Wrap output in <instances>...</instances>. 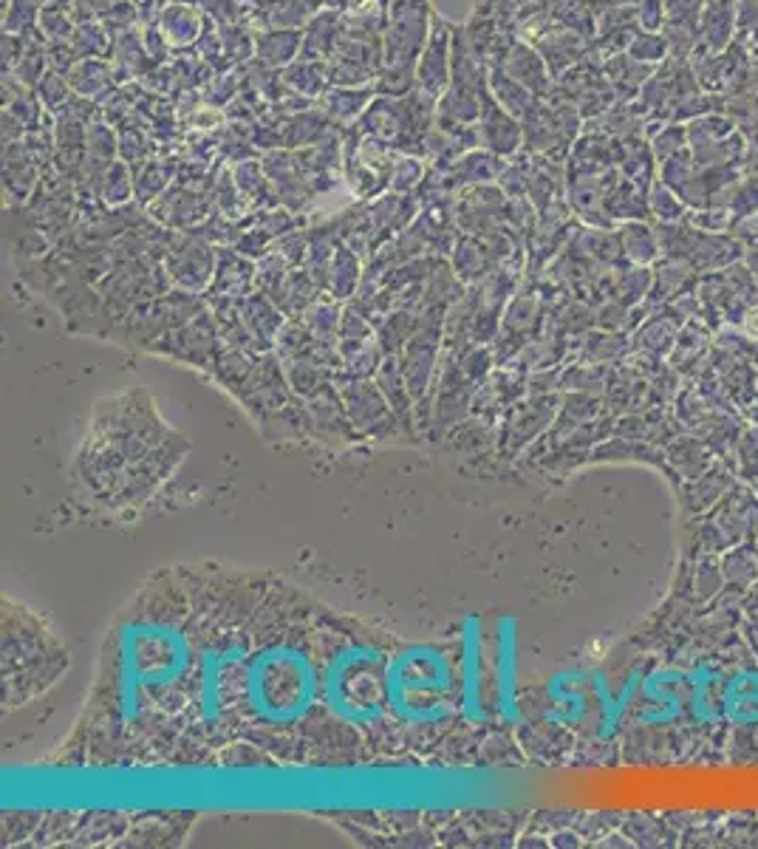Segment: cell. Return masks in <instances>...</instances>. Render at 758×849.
<instances>
[{"mask_svg": "<svg viewBox=\"0 0 758 849\" xmlns=\"http://www.w3.org/2000/svg\"><path fill=\"white\" fill-rule=\"evenodd\" d=\"M388 708L397 725L436 728L456 714L453 657L438 646H411L385 666Z\"/></svg>", "mask_w": 758, "mask_h": 849, "instance_id": "cell-1", "label": "cell"}, {"mask_svg": "<svg viewBox=\"0 0 758 849\" xmlns=\"http://www.w3.org/2000/svg\"><path fill=\"white\" fill-rule=\"evenodd\" d=\"M450 63H453V46L450 35H447V26L442 21H436V26L431 28V37L424 43L422 60L417 65V83L419 91L431 94V97H442L450 83Z\"/></svg>", "mask_w": 758, "mask_h": 849, "instance_id": "cell-2", "label": "cell"}, {"mask_svg": "<svg viewBox=\"0 0 758 849\" xmlns=\"http://www.w3.org/2000/svg\"><path fill=\"white\" fill-rule=\"evenodd\" d=\"M731 476L733 474L727 465H713L708 467L702 476L690 479L688 490H685V499H682L685 507H688L690 513H702L710 504H717L719 499H724V490H731Z\"/></svg>", "mask_w": 758, "mask_h": 849, "instance_id": "cell-3", "label": "cell"}, {"mask_svg": "<svg viewBox=\"0 0 758 849\" xmlns=\"http://www.w3.org/2000/svg\"><path fill=\"white\" fill-rule=\"evenodd\" d=\"M669 462L676 467V476L685 481L702 476L713 462V447L699 437H676L669 447Z\"/></svg>", "mask_w": 758, "mask_h": 849, "instance_id": "cell-4", "label": "cell"}, {"mask_svg": "<svg viewBox=\"0 0 758 849\" xmlns=\"http://www.w3.org/2000/svg\"><path fill=\"white\" fill-rule=\"evenodd\" d=\"M479 140L484 142L495 156L509 154L515 145V131L507 122V117H504V108L502 105H495L490 97L479 117Z\"/></svg>", "mask_w": 758, "mask_h": 849, "instance_id": "cell-5", "label": "cell"}, {"mask_svg": "<svg viewBox=\"0 0 758 849\" xmlns=\"http://www.w3.org/2000/svg\"><path fill=\"white\" fill-rule=\"evenodd\" d=\"M198 14L188 7H168L161 12L159 32L165 35V40L173 43V46H184V43H193L198 37Z\"/></svg>", "mask_w": 758, "mask_h": 849, "instance_id": "cell-6", "label": "cell"}, {"mask_svg": "<svg viewBox=\"0 0 758 849\" xmlns=\"http://www.w3.org/2000/svg\"><path fill=\"white\" fill-rule=\"evenodd\" d=\"M300 32H269L257 37V57L266 65H286L300 51Z\"/></svg>", "mask_w": 758, "mask_h": 849, "instance_id": "cell-7", "label": "cell"}, {"mask_svg": "<svg viewBox=\"0 0 758 849\" xmlns=\"http://www.w3.org/2000/svg\"><path fill=\"white\" fill-rule=\"evenodd\" d=\"M365 103H371V88H335L323 99V108H326L328 119L348 122V119H354L357 113H362Z\"/></svg>", "mask_w": 758, "mask_h": 849, "instance_id": "cell-8", "label": "cell"}, {"mask_svg": "<svg viewBox=\"0 0 758 849\" xmlns=\"http://www.w3.org/2000/svg\"><path fill=\"white\" fill-rule=\"evenodd\" d=\"M312 32H317V37H309L303 46L306 49H300V55L303 57H323L326 51L337 49V35H340V23H337V14L335 12H326L321 14V17H314L312 21Z\"/></svg>", "mask_w": 758, "mask_h": 849, "instance_id": "cell-9", "label": "cell"}, {"mask_svg": "<svg viewBox=\"0 0 758 849\" xmlns=\"http://www.w3.org/2000/svg\"><path fill=\"white\" fill-rule=\"evenodd\" d=\"M326 77H328V71H323V65H292L289 71H284V80L289 85H292L298 94H309V97H314V94H321L323 85H326Z\"/></svg>", "mask_w": 758, "mask_h": 849, "instance_id": "cell-10", "label": "cell"}, {"mask_svg": "<svg viewBox=\"0 0 758 849\" xmlns=\"http://www.w3.org/2000/svg\"><path fill=\"white\" fill-rule=\"evenodd\" d=\"M736 474L745 481H758V428L742 431L736 442Z\"/></svg>", "mask_w": 758, "mask_h": 849, "instance_id": "cell-11", "label": "cell"}, {"mask_svg": "<svg viewBox=\"0 0 758 849\" xmlns=\"http://www.w3.org/2000/svg\"><path fill=\"white\" fill-rule=\"evenodd\" d=\"M71 74H80V77H88V83H80L74 85L77 88V94H83V97H97V88H108L113 80L111 69L103 63H97V60H85L83 65H77V69H71Z\"/></svg>", "mask_w": 758, "mask_h": 849, "instance_id": "cell-12", "label": "cell"}, {"mask_svg": "<svg viewBox=\"0 0 758 849\" xmlns=\"http://www.w3.org/2000/svg\"><path fill=\"white\" fill-rule=\"evenodd\" d=\"M498 156L495 154H465L456 165V176H465L467 181H481L488 176L498 174Z\"/></svg>", "mask_w": 758, "mask_h": 849, "instance_id": "cell-13", "label": "cell"}, {"mask_svg": "<svg viewBox=\"0 0 758 849\" xmlns=\"http://www.w3.org/2000/svg\"><path fill=\"white\" fill-rule=\"evenodd\" d=\"M37 97H40V103L46 105V108H60V105L71 103V91L69 85L63 83V77H60L57 71H51V74H46V77L37 83Z\"/></svg>", "mask_w": 758, "mask_h": 849, "instance_id": "cell-14", "label": "cell"}, {"mask_svg": "<svg viewBox=\"0 0 758 849\" xmlns=\"http://www.w3.org/2000/svg\"><path fill=\"white\" fill-rule=\"evenodd\" d=\"M422 179V162L419 156H402L399 162H394L390 168V181L397 190H413Z\"/></svg>", "mask_w": 758, "mask_h": 849, "instance_id": "cell-15", "label": "cell"}, {"mask_svg": "<svg viewBox=\"0 0 758 849\" xmlns=\"http://www.w3.org/2000/svg\"><path fill=\"white\" fill-rule=\"evenodd\" d=\"M21 71H17V77H21L23 85H35L40 83L46 74H43V51L35 49V46H28L21 57Z\"/></svg>", "mask_w": 758, "mask_h": 849, "instance_id": "cell-16", "label": "cell"}, {"mask_svg": "<svg viewBox=\"0 0 758 849\" xmlns=\"http://www.w3.org/2000/svg\"><path fill=\"white\" fill-rule=\"evenodd\" d=\"M745 332L753 337V340H758V307H756V309H750V312H747Z\"/></svg>", "mask_w": 758, "mask_h": 849, "instance_id": "cell-17", "label": "cell"}, {"mask_svg": "<svg viewBox=\"0 0 758 849\" xmlns=\"http://www.w3.org/2000/svg\"><path fill=\"white\" fill-rule=\"evenodd\" d=\"M742 411H745V417L750 419L753 424H758V394H756V397L750 399V403H745V405H742Z\"/></svg>", "mask_w": 758, "mask_h": 849, "instance_id": "cell-18", "label": "cell"}, {"mask_svg": "<svg viewBox=\"0 0 758 849\" xmlns=\"http://www.w3.org/2000/svg\"><path fill=\"white\" fill-rule=\"evenodd\" d=\"M753 490H756V493H758V481H753Z\"/></svg>", "mask_w": 758, "mask_h": 849, "instance_id": "cell-19", "label": "cell"}]
</instances>
